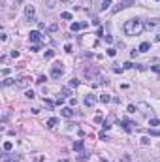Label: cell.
<instances>
[{"mask_svg":"<svg viewBox=\"0 0 160 162\" xmlns=\"http://www.w3.org/2000/svg\"><path fill=\"white\" fill-rule=\"evenodd\" d=\"M94 2H96V0H90V4H94Z\"/></svg>","mask_w":160,"mask_h":162,"instance_id":"cell-44","label":"cell"},{"mask_svg":"<svg viewBox=\"0 0 160 162\" xmlns=\"http://www.w3.org/2000/svg\"><path fill=\"white\" fill-rule=\"evenodd\" d=\"M111 100H113V98H111L109 94H105V92H104V94H102V96H100V102H102V104H109Z\"/></svg>","mask_w":160,"mask_h":162,"instance_id":"cell-14","label":"cell"},{"mask_svg":"<svg viewBox=\"0 0 160 162\" xmlns=\"http://www.w3.org/2000/svg\"><path fill=\"white\" fill-rule=\"evenodd\" d=\"M60 17L66 19V21H70V19H72V13H70V11H64V13H60Z\"/></svg>","mask_w":160,"mask_h":162,"instance_id":"cell-21","label":"cell"},{"mask_svg":"<svg viewBox=\"0 0 160 162\" xmlns=\"http://www.w3.org/2000/svg\"><path fill=\"white\" fill-rule=\"evenodd\" d=\"M109 6H111V0H104L100 4V11H105V9H109Z\"/></svg>","mask_w":160,"mask_h":162,"instance_id":"cell-15","label":"cell"},{"mask_svg":"<svg viewBox=\"0 0 160 162\" xmlns=\"http://www.w3.org/2000/svg\"><path fill=\"white\" fill-rule=\"evenodd\" d=\"M64 51L70 53V51H72V45H70V43H66V45H64Z\"/></svg>","mask_w":160,"mask_h":162,"instance_id":"cell-40","label":"cell"},{"mask_svg":"<svg viewBox=\"0 0 160 162\" xmlns=\"http://www.w3.org/2000/svg\"><path fill=\"white\" fill-rule=\"evenodd\" d=\"M158 23H160V19H156V17H153V19H149V21H147V23H145V28H149V30H151V28H155V26H156V25H158Z\"/></svg>","mask_w":160,"mask_h":162,"instance_id":"cell-9","label":"cell"},{"mask_svg":"<svg viewBox=\"0 0 160 162\" xmlns=\"http://www.w3.org/2000/svg\"><path fill=\"white\" fill-rule=\"evenodd\" d=\"M141 143H143V145H149V143H151V140H149V138H141Z\"/></svg>","mask_w":160,"mask_h":162,"instance_id":"cell-32","label":"cell"},{"mask_svg":"<svg viewBox=\"0 0 160 162\" xmlns=\"http://www.w3.org/2000/svg\"><path fill=\"white\" fill-rule=\"evenodd\" d=\"M2 83H4V87H9V85H13V83H15V79H4Z\"/></svg>","mask_w":160,"mask_h":162,"instance_id":"cell-25","label":"cell"},{"mask_svg":"<svg viewBox=\"0 0 160 162\" xmlns=\"http://www.w3.org/2000/svg\"><path fill=\"white\" fill-rule=\"evenodd\" d=\"M13 149V143H11V141H4V151H6V153H8V151H11Z\"/></svg>","mask_w":160,"mask_h":162,"instance_id":"cell-19","label":"cell"},{"mask_svg":"<svg viewBox=\"0 0 160 162\" xmlns=\"http://www.w3.org/2000/svg\"><path fill=\"white\" fill-rule=\"evenodd\" d=\"M158 123H160L158 119H151V126H156V124H158Z\"/></svg>","mask_w":160,"mask_h":162,"instance_id":"cell-39","label":"cell"},{"mask_svg":"<svg viewBox=\"0 0 160 162\" xmlns=\"http://www.w3.org/2000/svg\"><path fill=\"white\" fill-rule=\"evenodd\" d=\"M9 55H11L13 59H17V57H19V51H11V53H9Z\"/></svg>","mask_w":160,"mask_h":162,"instance_id":"cell-42","label":"cell"},{"mask_svg":"<svg viewBox=\"0 0 160 162\" xmlns=\"http://www.w3.org/2000/svg\"><path fill=\"white\" fill-rule=\"evenodd\" d=\"M53 57H55V51H53V49L45 51V59H53Z\"/></svg>","mask_w":160,"mask_h":162,"instance_id":"cell-24","label":"cell"},{"mask_svg":"<svg viewBox=\"0 0 160 162\" xmlns=\"http://www.w3.org/2000/svg\"><path fill=\"white\" fill-rule=\"evenodd\" d=\"M60 115H62V117H66V119H72V117H74L72 107H62V109H60Z\"/></svg>","mask_w":160,"mask_h":162,"instance_id":"cell-8","label":"cell"},{"mask_svg":"<svg viewBox=\"0 0 160 162\" xmlns=\"http://www.w3.org/2000/svg\"><path fill=\"white\" fill-rule=\"evenodd\" d=\"M83 149V141H74V151H81Z\"/></svg>","mask_w":160,"mask_h":162,"instance_id":"cell-18","label":"cell"},{"mask_svg":"<svg viewBox=\"0 0 160 162\" xmlns=\"http://www.w3.org/2000/svg\"><path fill=\"white\" fill-rule=\"evenodd\" d=\"M94 102H96V96H94V94H87V96H85V104H87V106H92Z\"/></svg>","mask_w":160,"mask_h":162,"instance_id":"cell-12","label":"cell"},{"mask_svg":"<svg viewBox=\"0 0 160 162\" xmlns=\"http://www.w3.org/2000/svg\"><path fill=\"white\" fill-rule=\"evenodd\" d=\"M122 70H124V68H119V66H115V68H113V72H115V74H121Z\"/></svg>","mask_w":160,"mask_h":162,"instance_id":"cell-38","label":"cell"},{"mask_svg":"<svg viewBox=\"0 0 160 162\" xmlns=\"http://www.w3.org/2000/svg\"><path fill=\"white\" fill-rule=\"evenodd\" d=\"M60 94H62V96H70L72 90H70V89H62V90H60Z\"/></svg>","mask_w":160,"mask_h":162,"instance_id":"cell-27","label":"cell"},{"mask_svg":"<svg viewBox=\"0 0 160 162\" xmlns=\"http://www.w3.org/2000/svg\"><path fill=\"white\" fill-rule=\"evenodd\" d=\"M102 121H104V117H102V115H96V117H94V123H102Z\"/></svg>","mask_w":160,"mask_h":162,"instance_id":"cell-31","label":"cell"},{"mask_svg":"<svg viewBox=\"0 0 160 162\" xmlns=\"http://www.w3.org/2000/svg\"><path fill=\"white\" fill-rule=\"evenodd\" d=\"M25 17L28 19V21H36V9H34L32 4H28L25 8Z\"/></svg>","mask_w":160,"mask_h":162,"instance_id":"cell-5","label":"cell"},{"mask_svg":"<svg viewBox=\"0 0 160 162\" xmlns=\"http://www.w3.org/2000/svg\"><path fill=\"white\" fill-rule=\"evenodd\" d=\"M43 2H45V6H47L49 9H53V8H55V0H43Z\"/></svg>","mask_w":160,"mask_h":162,"instance_id":"cell-20","label":"cell"},{"mask_svg":"<svg viewBox=\"0 0 160 162\" xmlns=\"http://www.w3.org/2000/svg\"><path fill=\"white\" fill-rule=\"evenodd\" d=\"M151 132V136H160V130H149Z\"/></svg>","mask_w":160,"mask_h":162,"instance_id":"cell-37","label":"cell"},{"mask_svg":"<svg viewBox=\"0 0 160 162\" xmlns=\"http://www.w3.org/2000/svg\"><path fill=\"white\" fill-rule=\"evenodd\" d=\"M38 49H40V43H34V45L30 47V51H38Z\"/></svg>","mask_w":160,"mask_h":162,"instance_id":"cell-35","label":"cell"},{"mask_svg":"<svg viewBox=\"0 0 160 162\" xmlns=\"http://www.w3.org/2000/svg\"><path fill=\"white\" fill-rule=\"evenodd\" d=\"M62 74H64L62 64H60V62L53 64V68H51V77H53V79H60V76H62Z\"/></svg>","mask_w":160,"mask_h":162,"instance_id":"cell-3","label":"cell"},{"mask_svg":"<svg viewBox=\"0 0 160 162\" xmlns=\"http://www.w3.org/2000/svg\"><path fill=\"white\" fill-rule=\"evenodd\" d=\"M130 6H134V0H121V2L111 9V13H119V11H122V9L130 8Z\"/></svg>","mask_w":160,"mask_h":162,"instance_id":"cell-2","label":"cell"},{"mask_svg":"<svg viewBox=\"0 0 160 162\" xmlns=\"http://www.w3.org/2000/svg\"><path fill=\"white\" fill-rule=\"evenodd\" d=\"M28 83H30V77H21V79H17V87H21V89L28 87Z\"/></svg>","mask_w":160,"mask_h":162,"instance_id":"cell-10","label":"cell"},{"mask_svg":"<svg viewBox=\"0 0 160 162\" xmlns=\"http://www.w3.org/2000/svg\"><path fill=\"white\" fill-rule=\"evenodd\" d=\"M68 85H70V87H76V89H77V87H79V81H77L76 77H72V79L68 81Z\"/></svg>","mask_w":160,"mask_h":162,"instance_id":"cell-17","label":"cell"},{"mask_svg":"<svg viewBox=\"0 0 160 162\" xmlns=\"http://www.w3.org/2000/svg\"><path fill=\"white\" fill-rule=\"evenodd\" d=\"M43 104H45V106L49 107V109H51V107H53V102H51V100H43Z\"/></svg>","mask_w":160,"mask_h":162,"instance_id":"cell-33","label":"cell"},{"mask_svg":"<svg viewBox=\"0 0 160 162\" xmlns=\"http://www.w3.org/2000/svg\"><path fill=\"white\" fill-rule=\"evenodd\" d=\"M128 113H136V106H132V104H130V106H128Z\"/></svg>","mask_w":160,"mask_h":162,"instance_id":"cell-34","label":"cell"},{"mask_svg":"<svg viewBox=\"0 0 160 162\" xmlns=\"http://www.w3.org/2000/svg\"><path fill=\"white\" fill-rule=\"evenodd\" d=\"M149 49H151V43H149V42H143L141 45H139V49H138V51H139V53H147Z\"/></svg>","mask_w":160,"mask_h":162,"instance_id":"cell-13","label":"cell"},{"mask_svg":"<svg viewBox=\"0 0 160 162\" xmlns=\"http://www.w3.org/2000/svg\"><path fill=\"white\" fill-rule=\"evenodd\" d=\"M143 28H145V25L139 21V19H130V21L124 23V32H126L128 36H138V34H141V32H143Z\"/></svg>","mask_w":160,"mask_h":162,"instance_id":"cell-1","label":"cell"},{"mask_svg":"<svg viewBox=\"0 0 160 162\" xmlns=\"http://www.w3.org/2000/svg\"><path fill=\"white\" fill-rule=\"evenodd\" d=\"M28 38H30V42H34V43H38L40 40H42V34H40L38 30H32V32H30V34H28Z\"/></svg>","mask_w":160,"mask_h":162,"instance_id":"cell-7","label":"cell"},{"mask_svg":"<svg viewBox=\"0 0 160 162\" xmlns=\"http://www.w3.org/2000/svg\"><path fill=\"white\" fill-rule=\"evenodd\" d=\"M57 123H59V121H57L55 117H53V119H49V121H47V128H55Z\"/></svg>","mask_w":160,"mask_h":162,"instance_id":"cell-16","label":"cell"},{"mask_svg":"<svg viewBox=\"0 0 160 162\" xmlns=\"http://www.w3.org/2000/svg\"><path fill=\"white\" fill-rule=\"evenodd\" d=\"M153 72H155V74H160V64H155V66H153Z\"/></svg>","mask_w":160,"mask_h":162,"instance_id":"cell-30","label":"cell"},{"mask_svg":"<svg viewBox=\"0 0 160 162\" xmlns=\"http://www.w3.org/2000/svg\"><path fill=\"white\" fill-rule=\"evenodd\" d=\"M45 81H47V77H45V76H40V77H38V81H36V83H40V85H42V83H45Z\"/></svg>","mask_w":160,"mask_h":162,"instance_id":"cell-29","label":"cell"},{"mask_svg":"<svg viewBox=\"0 0 160 162\" xmlns=\"http://www.w3.org/2000/svg\"><path fill=\"white\" fill-rule=\"evenodd\" d=\"M57 30H59V25H57V23L49 25V32H57Z\"/></svg>","mask_w":160,"mask_h":162,"instance_id":"cell-23","label":"cell"},{"mask_svg":"<svg viewBox=\"0 0 160 162\" xmlns=\"http://www.w3.org/2000/svg\"><path fill=\"white\" fill-rule=\"evenodd\" d=\"M156 42H160V32H158V34H156Z\"/></svg>","mask_w":160,"mask_h":162,"instance_id":"cell-43","label":"cell"},{"mask_svg":"<svg viewBox=\"0 0 160 162\" xmlns=\"http://www.w3.org/2000/svg\"><path fill=\"white\" fill-rule=\"evenodd\" d=\"M121 124H122V128H124V130H126V132H132V130H134V124L130 123V121H121Z\"/></svg>","mask_w":160,"mask_h":162,"instance_id":"cell-11","label":"cell"},{"mask_svg":"<svg viewBox=\"0 0 160 162\" xmlns=\"http://www.w3.org/2000/svg\"><path fill=\"white\" fill-rule=\"evenodd\" d=\"M102 128H104V130H109V128H111V123H109V121H104V123H102Z\"/></svg>","mask_w":160,"mask_h":162,"instance_id":"cell-22","label":"cell"},{"mask_svg":"<svg viewBox=\"0 0 160 162\" xmlns=\"http://www.w3.org/2000/svg\"><path fill=\"white\" fill-rule=\"evenodd\" d=\"M104 38H105V42H107V43H113V38H111V36H104Z\"/></svg>","mask_w":160,"mask_h":162,"instance_id":"cell-41","label":"cell"},{"mask_svg":"<svg viewBox=\"0 0 160 162\" xmlns=\"http://www.w3.org/2000/svg\"><path fill=\"white\" fill-rule=\"evenodd\" d=\"M107 55H109V57H115V55H117V49H113V47H109V49H107Z\"/></svg>","mask_w":160,"mask_h":162,"instance_id":"cell-26","label":"cell"},{"mask_svg":"<svg viewBox=\"0 0 160 162\" xmlns=\"http://www.w3.org/2000/svg\"><path fill=\"white\" fill-rule=\"evenodd\" d=\"M87 25H88L87 21H83V23H72V25H70V30H72V32H77V30L85 28V26H87Z\"/></svg>","mask_w":160,"mask_h":162,"instance_id":"cell-6","label":"cell"},{"mask_svg":"<svg viewBox=\"0 0 160 162\" xmlns=\"http://www.w3.org/2000/svg\"><path fill=\"white\" fill-rule=\"evenodd\" d=\"M122 68H134V64H132V62H124V64H122Z\"/></svg>","mask_w":160,"mask_h":162,"instance_id":"cell-36","label":"cell"},{"mask_svg":"<svg viewBox=\"0 0 160 162\" xmlns=\"http://www.w3.org/2000/svg\"><path fill=\"white\" fill-rule=\"evenodd\" d=\"M25 96H26L28 100H32V98H34V90H26V92H25Z\"/></svg>","mask_w":160,"mask_h":162,"instance_id":"cell-28","label":"cell"},{"mask_svg":"<svg viewBox=\"0 0 160 162\" xmlns=\"http://www.w3.org/2000/svg\"><path fill=\"white\" fill-rule=\"evenodd\" d=\"M85 77L87 79H90V81H94V79H98V68H94V66H90V68H85Z\"/></svg>","mask_w":160,"mask_h":162,"instance_id":"cell-4","label":"cell"}]
</instances>
